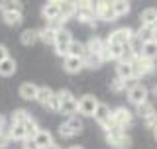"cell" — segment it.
Returning <instances> with one entry per match:
<instances>
[{
	"label": "cell",
	"instance_id": "32",
	"mask_svg": "<svg viewBox=\"0 0 157 149\" xmlns=\"http://www.w3.org/2000/svg\"><path fill=\"white\" fill-rule=\"evenodd\" d=\"M65 124H67L69 128H71V132L75 133V136H78V133L82 132V128H85V126H82V120H81L78 116H71V118H69V120H67Z\"/></svg>",
	"mask_w": 157,
	"mask_h": 149
},
{
	"label": "cell",
	"instance_id": "29",
	"mask_svg": "<svg viewBox=\"0 0 157 149\" xmlns=\"http://www.w3.org/2000/svg\"><path fill=\"white\" fill-rule=\"evenodd\" d=\"M24 130H26V136H28V139H33V137H36V133L41 130V128L37 126V122L33 120L32 116H29V120L24 124Z\"/></svg>",
	"mask_w": 157,
	"mask_h": 149
},
{
	"label": "cell",
	"instance_id": "26",
	"mask_svg": "<svg viewBox=\"0 0 157 149\" xmlns=\"http://www.w3.org/2000/svg\"><path fill=\"white\" fill-rule=\"evenodd\" d=\"M20 39H22V43L24 45H33V43L37 41V29H32V28H28V29H24L22 32V36H20Z\"/></svg>",
	"mask_w": 157,
	"mask_h": 149
},
{
	"label": "cell",
	"instance_id": "24",
	"mask_svg": "<svg viewBox=\"0 0 157 149\" xmlns=\"http://www.w3.org/2000/svg\"><path fill=\"white\" fill-rule=\"evenodd\" d=\"M86 55V47H85V43H81V41H73L71 43V47H69V55L67 57H78V59H82Z\"/></svg>",
	"mask_w": 157,
	"mask_h": 149
},
{
	"label": "cell",
	"instance_id": "3",
	"mask_svg": "<svg viewBox=\"0 0 157 149\" xmlns=\"http://www.w3.org/2000/svg\"><path fill=\"white\" fill-rule=\"evenodd\" d=\"M112 122H114L116 128H120V130H126V128H130L132 124H134V114L132 110H128L126 106H118L112 110Z\"/></svg>",
	"mask_w": 157,
	"mask_h": 149
},
{
	"label": "cell",
	"instance_id": "48",
	"mask_svg": "<svg viewBox=\"0 0 157 149\" xmlns=\"http://www.w3.org/2000/svg\"><path fill=\"white\" fill-rule=\"evenodd\" d=\"M155 28H157V22H155Z\"/></svg>",
	"mask_w": 157,
	"mask_h": 149
},
{
	"label": "cell",
	"instance_id": "6",
	"mask_svg": "<svg viewBox=\"0 0 157 149\" xmlns=\"http://www.w3.org/2000/svg\"><path fill=\"white\" fill-rule=\"evenodd\" d=\"M98 108V98L92 94H85L82 98H78V114L81 116H94Z\"/></svg>",
	"mask_w": 157,
	"mask_h": 149
},
{
	"label": "cell",
	"instance_id": "17",
	"mask_svg": "<svg viewBox=\"0 0 157 149\" xmlns=\"http://www.w3.org/2000/svg\"><path fill=\"white\" fill-rule=\"evenodd\" d=\"M33 141L37 143L39 149H45L47 145H51V143H53V136H51V132H49V130H39L36 133V137H33Z\"/></svg>",
	"mask_w": 157,
	"mask_h": 149
},
{
	"label": "cell",
	"instance_id": "10",
	"mask_svg": "<svg viewBox=\"0 0 157 149\" xmlns=\"http://www.w3.org/2000/svg\"><path fill=\"white\" fill-rule=\"evenodd\" d=\"M41 16L45 18V22H55L61 18V10H59V2H45L41 8Z\"/></svg>",
	"mask_w": 157,
	"mask_h": 149
},
{
	"label": "cell",
	"instance_id": "15",
	"mask_svg": "<svg viewBox=\"0 0 157 149\" xmlns=\"http://www.w3.org/2000/svg\"><path fill=\"white\" fill-rule=\"evenodd\" d=\"M110 116H112V110H110V106L104 102H98V108H96V112H94V120L98 122V126H104V124L110 120Z\"/></svg>",
	"mask_w": 157,
	"mask_h": 149
},
{
	"label": "cell",
	"instance_id": "41",
	"mask_svg": "<svg viewBox=\"0 0 157 149\" xmlns=\"http://www.w3.org/2000/svg\"><path fill=\"white\" fill-rule=\"evenodd\" d=\"M24 149H39V147H37V143L33 139H26L24 141Z\"/></svg>",
	"mask_w": 157,
	"mask_h": 149
},
{
	"label": "cell",
	"instance_id": "23",
	"mask_svg": "<svg viewBox=\"0 0 157 149\" xmlns=\"http://www.w3.org/2000/svg\"><path fill=\"white\" fill-rule=\"evenodd\" d=\"M28 136H26V130L24 126H12L10 124V141H26Z\"/></svg>",
	"mask_w": 157,
	"mask_h": 149
},
{
	"label": "cell",
	"instance_id": "13",
	"mask_svg": "<svg viewBox=\"0 0 157 149\" xmlns=\"http://www.w3.org/2000/svg\"><path fill=\"white\" fill-rule=\"evenodd\" d=\"M37 92H39V86L33 82H24L22 86H20V98H24V100H36L37 98Z\"/></svg>",
	"mask_w": 157,
	"mask_h": 149
},
{
	"label": "cell",
	"instance_id": "42",
	"mask_svg": "<svg viewBox=\"0 0 157 149\" xmlns=\"http://www.w3.org/2000/svg\"><path fill=\"white\" fill-rule=\"evenodd\" d=\"M4 128H6V118H4L2 114H0V132H2Z\"/></svg>",
	"mask_w": 157,
	"mask_h": 149
},
{
	"label": "cell",
	"instance_id": "44",
	"mask_svg": "<svg viewBox=\"0 0 157 149\" xmlns=\"http://www.w3.org/2000/svg\"><path fill=\"white\" fill-rule=\"evenodd\" d=\"M151 39H153V41H155V43H157V28H155V29H153V37H151Z\"/></svg>",
	"mask_w": 157,
	"mask_h": 149
},
{
	"label": "cell",
	"instance_id": "27",
	"mask_svg": "<svg viewBox=\"0 0 157 149\" xmlns=\"http://www.w3.org/2000/svg\"><path fill=\"white\" fill-rule=\"evenodd\" d=\"M82 65L86 69H98L102 65V59L100 55H92V53H86L85 57H82Z\"/></svg>",
	"mask_w": 157,
	"mask_h": 149
},
{
	"label": "cell",
	"instance_id": "5",
	"mask_svg": "<svg viewBox=\"0 0 157 149\" xmlns=\"http://www.w3.org/2000/svg\"><path fill=\"white\" fill-rule=\"evenodd\" d=\"M106 141H108V145H112L116 149H128L132 145V137H130V133H126V130H114V132L106 133Z\"/></svg>",
	"mask_w": 157,
	"mask_h": 149
},
{
	"label": "cell",
	"instance_id": "45",
	"mask_svg": "<svg viewBox=\"0 0 157 149\" xmlns=\"http://www.w3.org/2000/svg\"><path fill=\"white\" fill-rule=\"evenodd\" d=\"M69 149H85V147H81V145H71Z\"/></svg>",
	"mask_w": 157,
	"mask_h": 149
},
{
	"label": "cell",
	"instance_id": "28",
	"mask_svg": "<svg viewBox=\"0 0 157 149\" xmlns=\"http://www.w3.org/2000/svg\"><path fill=\"white\" fill-rule=\"evenodd\" d=\"M112 8H114L116 18H122L130 12V2H126V0H116V2H112Z\"/></svg>",
	"mask_w": 157,
	"mask_h": 149
},
{
	"label": "cell",
	"instance_id": "38",
	"mask_svg": "<svg viewBox=\"0 0 157 149\" xmlns=\"http://www.w3.org/2000/svg\"><path fill=\"white\" fill-rule=\"evenodd\" d=\"M144 124H145V128H157V112H153L151 116H147V118H144Z\"/></svg>",
	"mask_w": 157,
	"mask_h": 149
},
{
	"label": "cell",
	"instance_id": "18",
	"mask_svg": "<svg viewBox=\"0 0 157 149\" xmlns=\"http://www.w3.org/2000/svg\"><path fill=\"white\" fill-rule=\"evenodd\" d=\"M141 26H149V28H155V22H157V8H145L141 12Z\"/></svg>",
	"mask_w": 157,
	"mask_h": 149
},
{
	"label": "cell",
	"instance_id": "33",
	"mask_svg": "<svg viewBox=\"0 0 157 149\" xmlns=\"http://www.w3.org/2000/svg\"><path fill=\"white\" fill-rule=\"evenodd\" d=\"M110 88L114 92H128V88H130V82H126V81H122V78H118L114 77L110 81Z\"/></svg>",
	"mask_w": 157,
	"mask_h": 149
},
{
	"label": "cell",
	"instance_id": "43",
	"mask_svg": "<svg viewBox=\"0 0 157 149\" xmlns=\"http://www.w3.org/2000/svg\"><path fill=\"white\" fill-rule=\"evenodd\" d=\"M45 149H61V147H59V143H55V141H53V143H51V145H47Z\"/></svg>",
	"mask_w": 157,
	"mask_h": 149
},
{
	"label": "cell",
	"instance_id": "12",
	"mask_svg": "<svg viewBox=\"0 0 157 149\" xmlns=\"http://www.w3.org/2000/svg\"><path fill=\"white\" fill-rule=\"evenodd\" d=\"M59 10H61V18L59 22L65 24L67 20L77 16V2H59Z\"/></svg>",
	"mask_w": 157,
	"mask_h": 149
},
{
	"label": "cell",
	"instance_id": "35",
	"mask_svg": "<svg viewBox=\"0 0 157 149\" xmlns=\"http://www.w3.org/2000/svg\"><path fill=\"white\" fill-rule=\"evenodd\" d=\"M155 112V108H153V104L151 102H144L141 106H137V116L144 120V118H147V116H151V114Z\"/></svg>",
	"mask_w": 157,
	"mask_h": 149
},
{
	"label": "cell",
	"instance_id": "20",
	"mask_svg": "<svg viewBox=\"0 0 157 149\" xmlns=\"http://www.w3.org/2000/svg\"><path fill=\"white\" fill-rule=\"evenodd\" d=\"M106 47H108V53H110L112 61H120L122 53H124V45H120V43H116V41L106 37Z\"/></svg>",
	"mask_w": 157,
	"mask_h": 149
},
{
	"label": "cell",
	"instance_id": "22",
	"mask_svg": "<svg viewBox=\"0 0 157 149\" xmlns=\"http://www.w3.org/2000/svg\"><path fill=\"white\" fill-rule=\"evenodd\" d=\"M14 73H16V61H14L12 57L4 59V61L0 63V77H12Z\"/></svg>",
	"mask_w": 157,
	"mask_h": 149
},
{
	"label": "cell",
	"instance_id": "37",
	"mask_svg": "<svg viewBox=\"0 0 157 149\" xmlns=\"http://www.w3.org/2000/svg\"><path fill=\"white\" fill-rule=\"evenodd\" d=\"M57 132H59V137H63V139H71V137H75V133L71 132V128H69L67 124H61Z\"/></svg>",
	"mask_w": 157,
	"mask_h": 149
},
{
	"label": "cell",
	"instance_id": "21",
	"mask_svg": "<svg viewBox=\"0 0 157 149\" xmlns=\"http://www.w3.org/2000/svg\"><path fill=\"white\" fill-rule=\"evenodd\" d=\"M29 120V114L28 110H24V108H18V110L12 112V116H10V122H12V126H24Z\"/></svg>",
	"mask_w": 157,
	"mask_h": 149
},
{
	"label": "cell",
	"instance_id": "4",
	"mask_svg": "<svg viewBox=\"0 0 157 149\" xmlns=\"http://www.w3.org/2000/svg\"><path fill=\"white\" fill-rule=\"evenodd\" d=\"M147 96H149V90H147V86L141 84V82H136L128 88V100H130V104H134L136 108L141 106L144 102H147Z\"/></svg>",
	"mask_w": 157,
	"mask_h": 149
},
{
	"label": "cell",
	"instance_id": "2",
	"mask_svg": "<svg viewBox=\"0 0 157 149\" xmlns=\"http://www.w3.org/2000/svg\"><path fill=\"white\" fill-rule=\"evenodd\" d=\"M75 41L73 39V33L69 32V29H59L57 32V36H55V41H53V47H55V53L59 57H63L65 59L69 55V47H71V43Z\"/></svg>",
	"mask_w": 157,
	"mask_h": 149
},
{
	"label": "cell",
	"instance_id": "30",
	"mask_svg": "<svg viewBox=\"0 0 157 149\" xmlns=\"http://www.w3.org/2000/svg\"><path fill=\"white\" fill-rule=\"evenodd\" d=\"M0 10H2V14L22 12V2H14V0H8V2H2V4H0Z\"/></svg>",
	"mask_w": 157,
	"mask_h": 149
},
{
	"label": "cell",
	"instance_id": "11",
	"mask_svg": "<svg viewBox=\"0 0 157 149\" xmlns=\"http://www.w3.org/2000/svg\"><path fill=\"white\" fill-rule=\"evenodd\" d=\"M116 77L122 78V81H126V82L134 81V78H136V74H134V65H132V63L118 61V65H116Z\"/></svg>",
	"mask_w": 157,
	"mask_h": 149
},
{
	"label": "cell",
	"instance_id": "1",
	"mask_svg": "<svg viewBox=\"0 0 157 149\" xmlns=\"http://www.w3.org/2000/svg\"><path fill=\"white\" fill-rule=\"evenodd\" d=\"M59 96V102H61V114H65V116H78V100L75 96H73L71 90H67V88H61V90L57 92Z\"/></svg>",
	"mask_w": 157,
	"mask_h": 149
},
{
	"label": "cell",
	"instance_id": "39",
	"mask_svg": "<svg viewBox=\"0 0 157 149\" xmlns=\"http://www.w3.org/2000/svg\"><path fill=\"white\" fill-rule=\"evenodd\" d=\"M8 143H10V137H8V136H4V133L0 132V149H6V147H8Z\"/></svg>",
	"mask_w": 157,
	"mask_h": 149
},
{
	"label": "cell",
	"instance_id": "49",
	"mask_svg": "<svg viewBox=\"0 0 157 149\" xmlns=\"http://www.w3.org/2000/svg\"><path fill=\"white\" fill-rule=\"evenodd\" d=\"M22 149H24V147H22Z\"/></svg>",
	"mask_w": 157,
	"mask_h": 149
},
{
	"label": "cell",
	"instance_id": "46",
	"mask_svg": "<svg viewBox=\"0 0 157 149\" xmlns=\"http://www.w3.org/2000/svg\"><path fill=\"white\" fill-rule=\"evenodd\" d=\"M153 96L157 98V84H155V86H153Z\"/></svg>",
	"mask_w": 157,
	"mask_h": 149
},
{
	"label": "cell",
	"instance_id": "9",
	"mask_svg": "<svg viewBox=\"0 0 157 149\" xmlns=\"http://www.w3.org/2000/svg\"><path fill=\"white\" fill-rule=\"evenodd\" d=\"M134 36H136V32L132 28H118V29H114V32L108 36V39H112V41H116V43H120V45H130V41L134 39Z\"/></svg>",
	"mask_w": 157,
	"mask_h": 149
},
{
	"label": "cell",
	"instance_id": "40",
	"mask_svg": "<svg viewBox=\"0 0 157 149\" xmlns=\"http://www.w3.org/2000/svg\"><path fill=\"white\" fill-rule=\"evenodd\" d=\"M10 55H8V49H6V45H2V43H0V63L4 61V59H8Z\"/></svg>",
	"mask_w": 157,
	"mask_h": 149
},
{
	"label": "cell",
	"instance_id": "8",
	"mask_svg": "<svg viewBox=\"0 0 157 149\" xmlns=\"http://www.w3.org/2000/svg\"><path fill=\"white\" fill-rule=\"evenodd\" d=\"M134 74H136V78H140V77H145V74H151L155 71V65H153V61H149V59H145V57H136L134 59Z\"/></svg>",
	"mask_w": 157,
	"mask_h": 149
},
{
	"label": "cell",
	"instance_id": "7",
	"mask_svg": "<svg viewBox=\"0 0 157 149\" xmlns=\"http://www.w3.org/2000/svg\"><path fill=\"white\" fill-rule=\"evenodd\" d=\"M94 16L102 22H114L116 14H114V8H112V2H94Z\"/></svg>",
	"mask_w": 157,
	"mask_h": 149
},
{
	"label": "cell",
	"instance_id": "31",
	"mask_svg": "<svg viewBox=\"0 0 157 149\" xmlns=\"http://www.w3.org/2000/svg\"><path fill=\"white\" fill-rule=\"evenodd\" d=\"M53 94H55V92H53L49 86H39V92H37V98H36V100L41 104V106H45V104L49 102V98H51Z\"/></svg>",
	"mask_w": 157,
	"mask_h": 149
},
{
	"label": "cell",
	"instance_id": "36",
	"mask_svg": "<svg viewBox=\"0 0 157 149\" xmlns=\"http://www.w3.org/2000/svg\"><path fill=\"white\" fill-rule=\"evenodd\" d=\"M43 108H47V110H51V112H59V110H61V102H59V96H57V92L53 94L51 98H49V102H47Z\"/></svg>",
	"mask_w": 157,
	"mask_h": 149
},
{
	"label": "cell",
	"instance_id": "14",
	"mask_svg": "<svg viewBox=\"0 0 157 149\" xmlns=\"http://www.w3.org/2000/svg\"><path fill=\"white\" fill-rule=\"evenodd\" d=\"M104 45H106V39H102V37H98V36H92L85 43L86 53H92V55H100L102 49H104Z\"/></svg>",
	"mask_w": 157,
	"mask_h": 149
},
{
	"label": "cell",
	"instance_id": "47",
	"mask_svg": "<svg viewBox=\"0 0 157 149\" xmlns=\"http://www.w3.org/2000/svg\"><path fill=\"white\" fill-rule=\"evenodd\" d=\"M153 137H155V141H157V128H153Z\"/></svg>",
	"mask_w": 157,
	"mask_h": 149
},
{
	"label": "cell",
	"instance_id": "25",
	"mask_svg": "<svg viewBox=\"0 0 157 149\" xmlns=\"http://www.w3.org/2000/svg\"><path fill=\"white\" fill-rule=\"evenodd\" d=\"M55 36H57V32H53V29L47 28V26L41 28V29H37V37L41 39L43 43H47V45H49V43L53 45V41H55Z\"/></svg>",
	"mask_w": 157,
	"mask_h": 149
},
{
	"label": "cell",
	"instance_id": "34",
	"mask_svg": "<svg viewBox=\"0 0 157 149\" xmlns=\"http://www.w3.org/2000/svg\"><path fill=\"white\" fill-rule=\"evenodd\" d=\"M4 16V22L8 24V26H20V24L24 22V16L22 12H12V14H2Z\"/></svg>",
	"mask_w": 157,
	"mask_h": 149
},
{
	"label": "cell",
	"instance_id": "19",
	"mask_svg": "<svg viewBox=\"0 0 157 149\" xmlns=\"http://www.w3.org/2000/svg\"><path fill=\"white\" fill-rule=\"evenodd\" d=\"M141 57L149 59V61H155L157 59V43L153 41V39L144 41V45H141Z\"/></svg>",
	"mask_w": 157,
	"mask_h": 149
},
{
	"label": "cell",
	"instance_id": "16",
	"mask_svg": "<svg viewBox=\"0 0 157 149\" xmlns=\"http://www.w3.org/2000/svg\"><path fill=\"white\" fill-rule=\"evenodd\" d=\"M63 69L67 73L75 74V73H81L85 69V65H82V59H78V57H65L63 59Z\"/></svg>",
	"mask_w": 157,
	"mask_h": 149
}]
</instances>
